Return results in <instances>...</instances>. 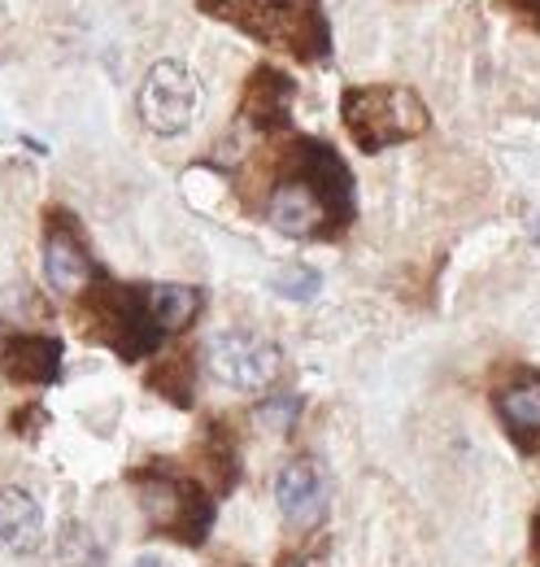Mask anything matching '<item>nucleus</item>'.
I'll use <instances>...</instances> for the list:
<instances>
[{
  "label": "nucleus",
  "mask_w": 540,
  "mask_h": 567,
  "mask_svg": "<svg viewBox=\"0 0 540 567\" xmlns=\"http://www.w3.org/2000/svg\"><path fill=\"white\" fill-rule=\"evenodd\" d=\"M340 118L362 153H384V148L414 141L432 127V114L418 101V92L397 87V83L349 87L340 101Z\"/></svg>",
  "instance_id": "f257e3e1"
},
{
  "label": "nucleus",
  "mask_w": 540,
  "mask_h": 567,
  "mask_svg": "<svg viewBox=\"0 0 540 567\" xmlns=\"http://www.w3.org/2000/svg\"><path fill=\"white\" fill-rule=\"evenodd\" d=\"M139 506L153 524V533L175 537L184 546H201L214 528V497L205 494L201 481L184 476H162V472H139L135 476Z\"/></svg>",
  "instance_id": "f03ea898"
},
{
  "label": "nucleus",
  "mask_w": 540,
  "mask_h": 567,
  "mask_svg": "<svg viewBox=\"0 0 540 567\" xmlns=\"http://www.w3.org/2000/svg\"><path fill=\"white\" fill-rule=\"evenodd\" d=\"M87 315L96 337L127 362H139L144 354L157 350L162 328L153 323L148 306H144V288H127V284H101L87 292Z\"/></svg>",
  "instance_id": "7ed1b4c3"
},
{
  "label": "nucleus",
  "mask_w": 540,
  "mask_h": 567,
  "mask_svg": "<svg viewBox=\"0 0 540 567\" xmlns=\"http://www.w3.org/2000/svg\"><path fill=\"white\" fill-rule=\"evenodd\" d=\"M205 367L218 384L236 389V393H262L279 380L283 371V354L279 346H270L258 332H218L205 346Z\"/></svg>",
  "instance_id": "20e7f679"
},
{
  "label": "nucleus",
  "mask_w": 540,
  "mask_h": 567,
  "mask_svg": "<svg viewBox=\"0 0 540 567\" xmlns=\"http://www.w3.org/2000/svg\"><path fill=\"white\" fill-rule=\"evenodd\" d=\"M283 175L301 179L323 202V210L332 214L336 231H344L353 223V175H349V166L340 162V153L332 144L292 141V148L283 153Z\"/></svg>",
  "instance_id": "39448f33"
},
{
  "label": "nucleus",
  "mask_w": 540,
  "mask_h": 567,
  "mask_svg": "<svg viewBox=\"0 0 540 567\" xmlns=\"http://www.w3.org/2000/svg\"><path fill=\"white\" fill-rule=\"evenodd\" d=\"M197 105H201V83L197 74L179 62H157L153 71L144 74V87H139V118L148 132L157 136H179L188 132V123L197 118Z\"/></svg>",
  "instance_id": "423d86ee"
},
{
  "label": "nucleus",
  "mask_w": 540,
  "mask_h": 567,
  "mask_svg": "<svg viewBox=\"0 0 540 567\" xmlns=\"http://www.w3.org/2000/svg\"><path fill=\"white\" fill-rule=\"evenodd\" d=\"M267 218L274 231L283 236H297V240H314V236H340L332 214L323 210V202L301 184V179H279L274 193H270Z\"/></svg>",
  "instance_id": "0eeeda50"
},
{
  "label": "nucleus",
  "mask_w": 540,
  "mask_h": 567,
  "mask_svg": "<svg viewBox=\"0 0 540 567\" xmlns=\"http://www.w3.org/2000/svg\"><path fill=\"white\" fill-rule=\"evenodd\" d=\"M44 280L53 284V292H66V297L87 292L96 280V262L70 223H49L44 231Z\"/></svg>",
  "instance_id": "6e6552de"
},
{
  "label": "nucleus",
  "mask_w": 540,
  "mask_h": 567,
  "mask_svg": "<svg viewBox=\"0 0 540 567\" xmlns=\"http://www.w3.org/2000/svg\"><path fill=\"white\" fill-rule=\"evenodd\" d=\"M62 341L44 332H13L0 341V371L18 384H53L62 375Z\"/></svg>",
  "instance_id": "1a4fd4ad"
},
{
  "label": "nucleus",
  "mask_w": 540,
  "mask_h": 567,
  "mask_svg": "<svg viewBox=\"0 0 540 567\" xmlns=\"http://www.w3.org/2000/svg\"><path fill=\"white\" fill-rule=\"evenodd\" d=\"M274 506L292 528H310L328 506V481L314 458H292L274 481Z\"/></svg>",
  "instance_id": "9d476101"
},
{
  "label": "nucleus",
  "mask_w": 540,
  "mask_h": 567,
  "mask_svg": "<svg viewBox=\"0 0 540 567\" xmlns=\"http://www.w3.org/2000/svg\"><path fill=\"white\" fill-rule=\"evenodd\" d=\"M44 542V511L40 502L18 489V485H4L0 489V546L9 555H35V546Z\"/></svg>",
  "instance_id": "9b49d317"
},
{
  "label": "nucleus",
  "mask_w": 540,
  "mask_h": 567,
  "mask_svg": "<svg viewBox=\"0 0 540 567\" xmlns=\"http://www.w3.org/2000/svg\"><path fill=\"white\" fill-rule=\"evenodd\" d=\"M288 114H292V79L283 71H270V66L249 74L245 118L258 132H279V127H288Z\"/></svg>",
  "instance_id": "f8f14e48"
},
{
  "label": "nucleus",
  "mask_w": 540,
  "mask_h": 567,
  "mask_svg": "<svg viewBox=\"0 0 540 567\" xmlns=\"http://www.w3.org/2000/svg\"><path fill=\"white\" fill-rule=\"evenodd\" d=\"M144 306L166 337V332H184L201 315V292L188 284H153V288H144Z\"/></svg>",
  "instance_id": "ddd939ff"
},
{
  "label": "nucleus",
  "mask_w": 540,
  "mask_h": 567,
  "mask_svg": "<svg viewBox=\"0 0 540 567\" xmlns=\"http://www.w3.org/2000/svg\"><path fill=\"white\" fill-rule=\"evenodd\" d=\"M148 389L162 393V398L175 402V406H193L197 384H193V367H188V358H166V362H157V367L148 371Z\"/></svg>",
  "instance_id": "4468645a"
},
{
  "label": "nucleus",
  "mask_w": 540,
  "mask_h": 567,
  "mask_svg": "<svg viewBox=\"0 0 540 567\" xmlns=\"http://www.w3.org/2000/svg\"><path fill=\"white\" fill-rule=\"evenodd\" d=\"M205 467H209V476H218L222 494L236 485V476H240V454H236V436H231L227 427L209 424V432H205Z\"/></svg>",
  "instance_id": "2eb2a0df"
},
{
  "label": "nucleus",
  "mask_w": 540,
  "mask_h": 567,
  "mask_svg": "<svg viewBox=\"0 0 540 567\" xmlns=\"http://www.w3.org/2000/svg\"><path fill=\"white\" fill-rule=\"evenodd\" d=\"M501 415L515 427V436H540V380L501 393Z\"/></svg>",
  "instance_id": "dca6fc26"
},
{
  "label": "nucleus",
  "mask_w": 540,
  "mask_h": 567,
  "mask_svg": "<svg viewBox=\"0 0 540 567\" xmlns=\"http://www.w3.org/2000/svg\"><path fill=\"white\" fill-rule=\"evenodd\" d=\"M270 284H274V292H279V297H288V301H310V297L323 288V276H319L314 267L292 262V267H283Z\"/></svg>",
  "instance_id": "f3484780"
},
{
  "label": "nucleus",
  "mask_w": 540,
  "mask_h": 567,
  "mask_svg": "<svg viewBox=\"0 0 540 567\" xmlns=\"http://www.w3.org/2000/svg\"><path fill=\"white\" fill-rule=\"evenodd\" d=\"M62 564L66 567H101V555H96V542L79 528H66L62 537Z\"/></svg>",
  "instance_id": "a211bd4d"
},
{
  "label": "nucleus",
  "mask_w": 540,
  "mask_h": 567,
  "mask_svg": "<svg viewBox=\"0 0 540 567\" xmlns=\"http://www.w3.org/2000/svg\"><path fill=\"white\" fill-rule=\"evenodd\" d=\"M258 424L270 427V432H292V424H297V398H267L258 406Z\"/></svg>",
  "instance_id": "6ab92c4d"
},
{
  "label": "nucleus",
  "mask_w": 540,
  "mask_h": 567,
  "mask_svg": "<svg viewBox=\"0 0 540 567\" xmlns=\"http://www.w3.org/2000/svg\"><path fill=\"white\" fill-rule=\"evenodd\" d=\"M510 9L523 18V22H532L540 31V0H510Z\"/></svg>",
  "instance_id": "aec40b11"
},
{
  "label": "nucleus",
  "mask_w": 540,
  "mask_h": 567,
  "mask_svg": "<svg viewBox=\"0 0 540 567\" xmlns=\"http://www.w3.org/2000/svg\"><path fill=\"white\" fill-rule=\"evenodd\" d=\"M135 567H170V564H166V559H157V555H139Z\"/></svg>",
  "instance_id": "412c9836"
},
{
  "label": "nucleus",
  "mask_w": 540,
  "mask_h": 567,
  "mask_svg": "<svg viewBox=\"0 0 540 567\" xmlns=\"http://www.w3.org/2000/svg\"><path fill=\"white\" fill-rule=\"evenodd\" d=\"M292 567H328L323 559H301V564H292Z\"/></svg>",
  "instance_id": "4be33fe9"
},
{
  "label": "nucleus",
  "mask_w": 540,
  "mask_h": 567,
  "mask_svg": "<svg viewBox=\"0 0 540 567\" xmlns=\"http://www.w3.org/2000/svg\"><path fill=\"white\" fill-rule=\"evenodd\" d=\"M532 542L540 546V511H537V519H532Z\"/></svg>",
  "instance_id": "5701e85b"
}]
</instances>
